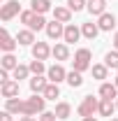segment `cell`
Segmentation results:
<instances>
[{
  "instance_id": "27",
  "label": "cell",
  "mask_w": 118,
  "mask_h": 121,
  "mask_svg": "<svg viewBox=\"0 0 118 121\" xmlns=\"http://www.w3.org/2000/svg\"><path fill=\"white\" fill-rule=\"evenodd\" d=\"M104 65L111 68V70H118V51H109L104 56Z\"/></svg>"
},
{
  "instance_id": "6",
  "label": "cell",
  "mask_w": 118,
  "mask_h": 121,
  "mask_svg": "<svg viewBox=\"0 0 118 121\" xmlns=\"http://www.w3.org/2000/svg\"><path fill=\"white\" fill-rule=\"evenodd\" d=\"M79 37H81V28H76L74 23H65V35H63V40H65L67 44H74V42H79Z\"/></svg>"
},
{
  "instance_id": "22",
  "label": "cell",
  "mask_w": 118,
  "mask_h": 121,
  "mask_svg": "<svg viewBox=\"0 0 118 121\" xmlns=\"http://www.w3.org/2000/svg\"><path fill=\"white\" fill-rule=\"evenodd\" d=\"M16 42L19 44H35V33L32 30H19V35H16Z\"/></svg>"
},
{
  "instance_id": "5",
  "label": "cell",
  "mask_w": 118,
  "mask_h": 121,
  "mask_svg": "<svg viewBox=\"0 0 118 121\" xmlns=\"http://www.w3.org/2000/svg\"><path fill=\"white\" fill-rule=\"evenodd\" d=\"M16 44H19V42H16L14 37H9V33H7L5 28L0 30V49H2L5 54H12V51L16 49Z\"/></svg>"
},
{
  "instance_id": "23",
  "label": "cell",
  "mask_w": 118,
  "mask_h": 121,
  "mask_svg": "<svg viewBox=\"0 0 118 121\" xmlns=\"http://www.w3.org/2000/svg\"><path fill=\"white\" fill-rule=\"evenodd\" d=\"M53 112H56V117H58V119H70V114H72V107H70V103H58Z\"/></svg>"
},
{
  "instance_id": "37",
  "label": "cell",
  "mask_w": 118,
  "mask_h": 121,
  "mask_svg": "<svg viewBox=\"0 0 118 121\" xmlns=\"http://www.w3.org/2000/svg\"><path fill=\"white\" fill-rule=\"evenodd\" d=\"M21 121H35V117H21Z\"/></svg>"
},
{
  "instance_id": "2",
  "label": "cell",
  "mask_w": 118,
  "mask_h": 121,
  "mask_svg": "<svg viewBox=\"0 0 118 121\" xmlns=\"http://www.w3.org/2000/svg\"><path fill=\"white\" fill-rule=\"evenodd\" d=\"M97 109H100V100H97V98H93V95H86V98L81 100V105L76 107L79 117H93Z\"/></svg>"
},
{
  "instance_id": "7",
  "label": "cell",
  "mask_w": 118,
  "mask_h": 121,
  "mask_svg": "<svg viewBox=\"0 0 118 121\" xmlns=\"http://www.w3.org/2000/svg\"><path fill=\"white\" fill-rule=\"evenodd\" d=\"M44 30H46V35H49L51 40H58V37H63V35H65V26H63L60 21H56V19H53L51 23H46Z\"/></svg>"
},
{
  "instance_id": "21",
  "label": "cell",
  "mask_w": 118,
  "mask_h": 121,
  "mask_svg": "<svg viewBox=\"0 0 118 121\" xmlns=\"http://www.w3.org/2000/svg\"><path fill=\"white\" fill-rule=\"evenodd\" d=\"M51 54H53L56 60H67V58H70V49H67V44H56L53 49H51Z\"/></svg>"
},
{
  "instance_id": "28",
  "label": "cell",
  "mask_w": 118,
  "mask_h": 121,
  "mask_svg": "<svg viewBox=\"0 0 118 121\" xmlns=\"http://www.w3.org/2000/svg\"><path fill=\"white\" fill-rule=\"evenodd\" d=\"M12 72H14V79H16V82H21V79H26V77L30 75V68H26V65H21V63H19Z\"/></svg>"
},
{
  "instance_id": "31",
  "label": "cell",
  "mask_w": 118,
  "mask_h": 121,
  "mask_svg": "<svg viewBox=\"0 0 118 121\" xmlns=\"http://www.w3.org/2000/svg\"><path fill=\"white\" fill-rule=\"evenodd\" d=\"M28 68H30V72H32V75H42V72H44V60H37V58H35Z\"/></svg>"
},
{
  "instance_id": "1",
  "label": "cell",
  "mask_w": 118,
  "mask_h": 121,
  "mask_svg": "<svg viewBox=\"0 0 118 121\" xmlns=\"http://www.w3.org/2000/svg\"><path fill=\"white\" fill-rule=\"evenodd\" d=\"M44 103H46V98H44V95H39V93H35V95L28 98V100H23V117L42 114V112H44Z\"/></svg>"
},
{
  "instance_id": "18",
  "label": "cell",
  "mask_w": 118,
  "mask_h": 121,
  "mask_svg": "<svg viewBox=\"0 0 118 121\" xmlns=\"http://www.w3.org/2000/svg\"><path fill=\"white\" fill-rule=\"evenodd\" d=\"M30 9H32L35 14H46V12L51 9V0H32V2H30Z\"/></svg>"
},
{
  "instance_id": "38",
  "label": "cell",
  "mask_w": 118,
  "mask_h": 121,
  "mask_svg": "<svg viewBox=\"0 0 118 121\" xmlns=\"http://www.w3.org/2000/svg\"><path fill=\"white\" fill-rule=\"evenodd\" d=\"M81 121H97V119H95V117H83Z\"/></svg>"
},
{
  "instance_id": "20",
  "label": "cell",
  "mask_w": 118,
  "mask_h": 121,
  "mask_svg": "<svg viewBox=\"0 0 118 121\" xmlns=\"http://www.w3.org/2000/svg\"><path fill=\"white\" fill-rule=\"evenodd\" d=\"M46 21L44 19V14H32V19H30V23H28V28L35 33V30H42V28H46Z\"/></svg>"
},
{
  "instance_id": "24",
  "label": "cell",
  "mask_w": 118,
  "mask_h": 121,
  "mask_svg": "<svg viewBox=\"0 0 118 121\" xmlns=\"http://www.w3.org/2000/svg\"><path fill=\"white\" fill-rule=\"evenodd\" d=\"M72 89H79L81 84H83V77H81V72H76V70H72V72H67V79H65Z\"/></svg>"
},
{
  "instance_id": "39",
  "label": "cell",
  "mask_w": 118,
  "mask_h": 121,
  "mask_svg": "<svg viewBox=\"0 0 118 121\" xmlns=\"http://www.w3.org/2000/svg\"><path fill=\"white\" fill-rule=\"evenodd\" d=\"M114 84H116V86H118V75H116V82H114Z\"/></svg>"
},
{
  "instance_id": "9",
  "label": "cell",
  "mask_w": 118,
  "mask_h": 121,
  "mask_svg": "<svg viewBox=\"0 0 118 121\" xmlns=\"http://www.w3.org/2000/svg\"><path fill=\"white\" fill-rule=\"evenodd\" d=\"M49 77H42V75H35L30 79V91L32 93H44V89L49 86V82H46Z\"/></svg>"
},
{
  "instance_id": "12",
  "label": "cell",
  "mask_w": 118,
  "mask_h": 121,
  "mask_svg": "<svg viewBox=\"0 0 118 121\" xmlns=\"http://www.w3.org/2000/svg\"><path fill=\"white\" fill-rule=\"evenodd\" d=\"M97 26H100V30H114L116 28V16L109 14V12H104V14L97 19Z\"/></svg>"
},
{
  "instance_id": "35",
  "label": "cell",
  "mask_w": 118,
  "mask_h": 121,
  "mask_svg": "<svg viewBox=\"0 0 118 121\" xmlns=\"http://www.w3.org/2000/svg\"><path fill=\"white\" fill-rule=\"evenodd\" d=\"M5 82H9V77H7V70H0V84H5Z\"/></svg>"
},
{
  "instance_id": "26",
  "label": "cell",
  "mask_w": 118,
  "mask_h": 121,
  "mask_svg": "<svg viewBox=\"0 0 118 121\" xmlns=\"http://www.w3.org/2000/svg\"><path fill=\"white\" fill-rule=\"evenodd\" d=\"M42 95H44L46 100H56V98L60 95V89H58V84H53V82H49V86L44 89V93H42Z\"/></svg>"
},
{
  "instance_id": "25",
  "label": "cell",
  "mask_w": 118,
  "mask_h": 121,
  "mask_svg": "<svg viewBox=\"0 0 118 121\" xmlns=\"http://www.w3.org/2000/svg\"><path fill=\"white\" fill-rule=\"evenodd\" d=\"M0 65H2V70H14L16 65H19V60L14 58V54H5L0 58Z\"/></svg>"
},
{
  "instance_id": "15",
  "label": "cell",
  "mask_w": 118,
  "mask_h": 121,
  "mask_svg": "<svg viewBox=\"0 0 118 121\" xmlns=\"http://www.w3.org/2000/svg\"><path fill=\"white\" fill-rule=\"evenodd\" d=\"M97 33H100V26H97V23H93V21H86V23L81 26V35H83V37H88V40H95V37H97Z\"/></svg>"
},
{
  "instance_id": "33",
  "label": "cell",
  "mask_w": 118,
  "mask_h": 121,
  "mask_svg": "<svg viewBox=\"0 0 118 121\" xmlns=\"http://www.w3.org/2000/svg\"><path fill=\"white\" fill-rule=\"evenodd\" d=\"M58 117H56V112H42V117H39V121H56Z\"/></svg>"
},
{
  "instance_id": "16",
  "label": "cell",
  "mask_w": 118,
  "mask_h": 121,
  "mask_svg": "<svg viewBox=\"0 0 118 121\" xmlns=\"http://www.w3.org/2000/svg\"><path fill=\"white\" fill-rule=\"evenodd\" d=\"M53 19L60 21V23H70V19H72V9H70V7H56V9H53Z\"/></svg>"
},
{
  "instance_id": "32",
  "label": "cell",
  "mask_w": 118,
  "mask_h": 121,
  "mask_svg": "<svg viewBox=\"0 0 118 121\" xmlns=\"http://www.w3.org/2000/svg\"><path fill=\"white\" fill-rule=\"evenodd\" d=\"M32 14H35L32 9H26V12H21V23H26V26H28L30 19H32Z\"/></svg>"
},
{
  "instance_id": "41",
  "label": "cell",
  "mask_w": 118,
  "mask_h": 121,
  "mask_svg": "<svg viewBox=\"0 0 118 121\" xmlns=\"http://www.w3.org/2000/svg\"><path fill=\"white\" fill-rule=\"evenodd\" d=\"M111 121H118V117H116V119H111Z\"/></svg>"
},
{
  "instance_id": "40",
  "label": "cell",
  "mask_w": 118,
  "mask_h": 121,
  "mask_svg": "<svg viewBox=\"0 0 118 121\" xmlns=\"http://www.w3.org/2000/svg\"><path fill=\"white\" fill-rule=\"evenodd\" d=\"M116 107H118V98H116Z\"/></svg>"
},
{
  "instance_id": "4",
  "label": "cell",
  "mask_w": 118,
  "mask_h": 121,
  "mask_svg": "<svg viewBox=\"0 0 118 121\" xmlns=\"http://www.w3.org/2000/svg\"><path fill=\"white\" fill-rule=\"evenodd\" d=\"M21 12V5H19V0H7L2 7H0V19L2 21H12L16 14Z\"/></svg>"
},
{
  "instance_id": "13",
  "label": "cell",
  "mask_w": 118,
  "mask_h": 121,
  "mask_svg": "<svg viewBox=\"0 0 118 121\" xmlns=\"http://www.w3.org/2000/svg\"><path fill=\"white\" fill-rule=\"evenodd\" d=\"M118 86L116 84H109V82H104L102 86H100V98H104V100H114V98H118Z\"/></svg>"
},
{
  "instance_id": "34",
  "label": "cell",
  "mask_w": 118,
  "mask_h": 121,
  "mask_svg": "<svg viewBox=\"0 0 118 121\" xmlns=\"http://www.w3.org/2000/svg\"><path fill=\"white\" fill-rule=\"evenodd\" d=\"M0 121H12V112H7V109H5V112L0 114Z\"/></svg>"
},
{
  "instance_id": "3",
  "label": "cell",
  "mask_w": 118,
  "mask_h": 121,
  "mask_svg": "<svg viewBox=\"0 0 118 121\" xmlns=\"http://www.w3.org/2000/svg\"><path fill=\"white\" fill-rule=\"evenodd\" d=\"M72 65H74V70H76V72L88 70V68H90V49H79V51L74 54Z\"/></svg>"
},
{
  "instance_id": "36",
  "label": "cell",
  "mask_w": 118,
  "mask_h": 121,
  "mask_svg": "<svg viewBox=\"0 0 118 121\" xmlns=\"http://www.w3.org/2000/svg\"><path fill=\"white\" fill-rule=\"evenodd\" d=\"M114 47H116V51H118V33L114 35Z\"/></svg>"
},
{
  "instance_id": "14",
  "label": "cell",
  "mask_w": 118,
  "mask_h": 121,
  "mask_svg": "<svg viewBox=\"0 0 118 121\" xmlns=\"http://www.w3.org/2000/svg\"><path fill=\"white\" fill-rule=\"evenodd\" d=\"M104 7H106V0H88V5H86V9H88L93 16H102Z\"/></svg>"
},
{
  "instance_id": "19",
  "label": "cell",
  "mask_w": 118,
  "mask_h": 121,
  "mask_svg": "<svg viewBox=\"0 0 118 121\" xmlns=\"http://www.w3.org/2000/svg\"><path fill=\"white\" fill-rule=\"evenodd\" d=\"M114 109H118L114 100H104V98L100 100V109H97V112H100L102 117H109V119H111V114H114Z\"/></svg>"
},
{
  "instance_id": "11",
  "label": "cell",
  "mask_w": 118,
  "mask_h": 121,
  "mask_svg": "<svg viewBox=\"0 0 118 121\" xmlns=\"http://www.w3.org/2000/svg\"><path fill=\"white\" fill-rule=\"evenodd\" d=\"M0 91H2L5 98H16V95H19V82H16V79H9V82H5V84L0 86Z\"/></svg>"
},
{
  "instance_id": "29",
  "label": "cell",
  "mask_w": 118,
  "mask_h": 121,
  "mask_svg": "<svg viewBox=\"0 0 118 121\" xmlns=\"http://www.w3.org/2000/svg\"><path fill=\"white\" fill-rule=\"evenodd\" d=\"M86 5H88V0H67V7H70L72 12H81Z\"/></svg>"
},
{
  "instance_id": "17",
  "label": "cell",
  "mask_w": 118,
  "mask_h": 121,
  "mask_svg": "<svg viewBox=\"0 0 118 121\" xmlns=\"http://www.w3.org/2000/svg\"><path fill=\"white\" fill-rule=\"evenodd\" d=\"M5 109L12 112V114H23V100H19V98H7Z\"/></svg>"
},
{
  "instance_id": "30",
  "label": "cell",
  "mask_w": 118,
  "mask_h": 121,
  "mask_svg": "<svg viewBox=\"0 0 118 121\" xmlns=\"http://www.w3.org/2000/svg\"><path fill=\"white\" fill-rule=\"evenodd\" d=\"M106 65H93V77L95 79H106Z\"/></svg>"
},
{
  "instance_id": "10",
  "label": "cell",
  "mask_w": 118,
  "mask_h": 121,
  "mask_svg": "<svg viewBox=\"0 0 118 121\" xmlns=\"http://www.w3.org/2000/svg\"><path fill=\"white\" fill-rule=\"evenodd\" d=\"M63 79H67V72L63 70V65H51V68H49V82L60 84Z\"/></svg>"
},
{
  "instance_id": "8",
  "label": "cell",
  "mask_w": 118,
  "mask_h": 121,
  "mask_svg": "<svg viewBox=\"0 0 118 121\" xmlns=\"http://www.w3.org/2000/svg\"><path fill=\"white\" fill-rule=\"evenodd\" d=\"M49 54H51V49H49L46 42H35V44H32V58L46 60V58H49Z\"/></svg>"
}]
</instances>
